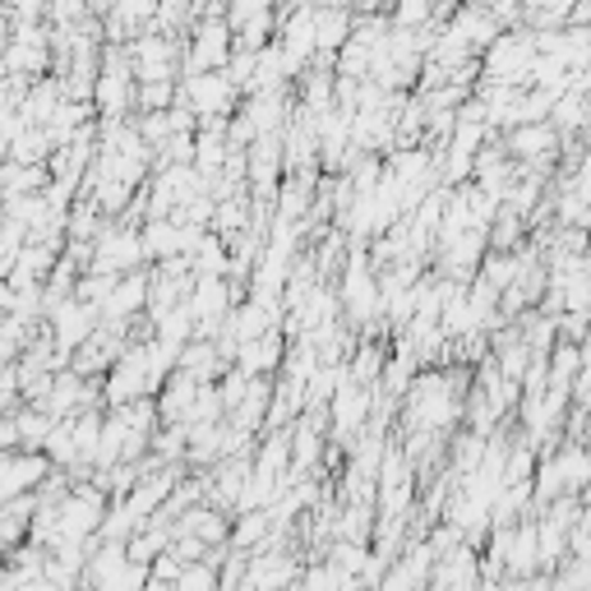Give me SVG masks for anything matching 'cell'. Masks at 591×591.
<instances>
[{"label": "cell", "instance_id": "obj_1", "mask_svg": "<svg viewBox=\"0 0 591 591\" xmlns=\"http://www.w3.org/2000/svg\"><path fill=\"white\" fill-rule=\"evenodd\" d=\"M291 582V564L282 555H260V564L250 568L245 591H282Z\"/></svg>", "mask_w": 591, "mask_h": 591}, {"label": "cell", "instance_id": "obj_2", "mask_svg": "<svg viewBox=\"0 0 591 591\" xmlns=\"http://www.w3.org/2000/svg\"><path fill=\"white\" fill-rule=\"evenodd\" d=\"M536 555H541V550H536V531H522L518 541H508V555H504V564L514 568L518 578H527L531 568H536Z\"/></svg>", "mask_w": 591, "mask_h": 591}, {"label": "cell", "instance_id": "obj_3", "mask_svg": "<svg viewBox=\"0 0 591 591\" xmlns=\"http://www.w3.org/2000/svg\"><path fill=\"white\" fill-rule=\"evenodd\" d=\"M176 591H218V578H213V568L185 564V574L176 578Z\"/></svg>", "mask_w": 591, "mask_h": 591}]
</instances>
